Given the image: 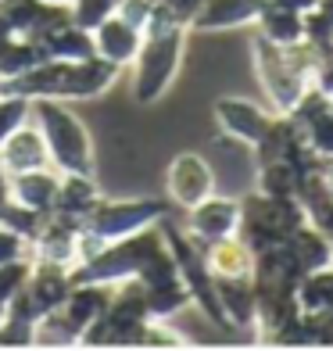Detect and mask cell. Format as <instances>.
I'll list each match as a JSON object with an SVG mask.
<instances>
[{
  "instance_id": "cell-2",
  "label": "cell",
  "mask_w": 333,
  "mask_h": 351,
  "mask_svg": "<svg viewBox=\"0 0 333 351\" xmlns=\"http://www.w3.org/2000/svg\"><path fill=\"white\" fill-rule=\"evenodd\" d=\"M186 25L176 22L172 14L154 0V14L144 29V43L133 58V101L136 104H154L162 101L169 86L176 83L180 65H183V43Z\"/></svg>"
},
{
  "instance_id": "cell-12",
  "label": "cell",
  "mask_w": 333,
  "mask_h": 351,
  "mask_svg": "<svg viewBox=\"0 0 333 351\" xmlns=\"http://www.w3.org/2000/svg\"><path fill=\"white\" fill-rule=\"evenodd\" d=\"M0 162H4L8 176H18V172H33V169H47V165H51L47 140H43L40 125L33 119L22 122L18 130L0 143Z\"/></svg>"
},
{
  "instance_id": "cell-6",
  "label": "cell",
  "mask_w": 333,
  "mask_h": 351,
  "mask_svg": "<svg viewBox=\"0 0 333 351\" xmlns=\"http://www.w3.org/2000/svg\"><path fill=\"white\" fill-rule=\"evenodd\" d=\"M251 58H255V72H258V83H262V90H265V97L273 101V108L280 111V115H291L312 83L287 61L283 47L273 43V40H265V36L255 40V47H251Z\"/></svg>"
},
{
  "instance_id": "cell-24",
  "label": "cell",
  "mask_w": 333,
  "mask_h": 351,
  "mask_svg": "<svg viewBox=\"0 0 333 351\" xmlns=\"http://www.w3.org/2000/svg\"><path fill=\"white\" fill-rule=\"evenodd\" d=\"M301 172L294 162L280 158V162H258V194L265 197H297Z\"/></svg>"
},
{
  "instance_id": "cell-35",
  "label": "cell",
  "mask_w": 333,
  "mask_h": 351,
  "mask_svg": "<svg viewBox=\"0 0 333 351\" xmlns=\"http://www.w3.org/2000/svg\"><path fill=\"white\" fill-rule=\"evenodd\" d=\"M8 201H11V176H8L4 162H0V212L8 208Z\"/></svg>"
},
{
  "instance_id": "cell-3",
  "label": "cell",
  "mask_w": 333,
  "mask_h": 351,
  "mask_svg": "<svg viewBox=\"0 0 333 351\" xmlns=\"http://www.w3.org/2000/svg\"><path fill=\"white\" fill-rule=\"evenodd\" d=\"M33 122L40 125L47 151H51V165L58 172H93L97 169V162H93V136L86 130V122L65 101L36 97Z\"/></svg>"
},
{
  "instance_id": "cell-13",
  "label": "cell",
  "mask_w": 333,
  "mask_h": 351,
  "mask_svg": "<svg viewBox=\"0 0 333 351\" xmlns=\"http://www.w3.org/2000/svg\"><path fill=\"white\" fill-rule=\"evenodd\" d=\"M269 0H204L201 11L194 14L190 29L197 33H226V29H241L262 19Z\"/></svg>"
},
{
  "instance_id": "cell-21",
  "label": "cell",
  "mask_w": 333,
  "mask_h": 351,
  "mask_svg": "<svg viewBox=\"0 0 333 351\" xmlns=\"http://www.w3.org/2000/svg\"><path fill=\"white\" fill-rule=\"evenodd\" d=\"M43 47H47V58H61V61H86L97 54L93 51V33L75 22H65L58 33H51L43 40Z\"/></svg>"
},
{
  "instance_id": "cell-18",
  "label": "cell",
  "mask_w": 333,
  "mask_h": 351,
  "mask_svg": "<svg viewBox=\"0 0 333 351\" xmlns=\"http://www.w3.org/2000/svg\"><path fill=\"white\" fill-rule=\"evenodd\" d=\"M108 301H111V287H104V283H75L69 301L61 305V312H65L69 323L83 333L90 323H97V319L108 312Z\"/></svg>"
},
{
  "instance_id": "cell-36",
  "label": "cell",
  "mask_w": 333,
  "mask_h": 351,
  "mask_svg": "<svg viewBox=\"0 0 333 351\" xmlns=\"http://www.w3.org/2000/svg\"><path fill=\"white\" fill-rule=\"evenodd\" d=\"M323 180H326L330 190H333V158H330V162H323Z\"/></svg>"
},
{
  "instance_id": "cell-38",
  "label": "cell",
  "mask_w": 333,
  "mask_h": 351,
  "mask_svg": "<svg viewBox=\"0 0 333 351\" xmlns=\"http://www.w3.org/2000/svg\"><path fill=\"white\" fill-rule=\"evenodd\" d=\"M47 4H72V0H47Z\"/></svg>"
},
{
  "instance_id": "cell-34",
  "label": "cell",
  "mask_w": 333,
  "mask_h": 351,
  "mask_svg": "<svg viewBox=\"0 0 333 351\" xmlns=\"http://www.w3.org/2000/svg\"><path fill=\"white\" fill-rule=\"evenodd\" d=\"M158 4H162V8L172 14V19H176V22H183V25L190 29V22H194V14L201 11L204 0H158Z\"/></svg>"
},
{
  "instance_id": "cell-20",
  "label": "cell",
  "mask_w": 333,
  "mask_h": 351,
  "mask_svg": "<svg viewBox=\"0 0 333 351\" xmlns=\"http://www.w3.org/2000/svg\"><path fill=\"white\" fill-rule=\"evenodd\" d=\"M287 244H291V251H294L301 273H315V269L333 265V241H330L319 226H312V222H305V226H301Z\"/></svg>"
},
{
  "instance_id": "cell-30",
  "label": "cell",
  "mask_w": 333,
  "mask_h": 351,
  "mask_svg": "<svg viewBox=\"0 0 333 351\" xmlns=\"http://www.w3.org/2000/svg\"><path fill=\"white\" fill-rule=\"evenodd\" d=\"M115 11H119V0H72V4H69L72 22L83 25V29H90V33H93L101 22H108Z\"/></svg>"
},
{
  "instance_id": "cell-25",
  "label": "cell",
  "mask_w": 333,
  "mask_h": 351,
  "mask_svg": "<svg viewBox=\"0 0 333 351\" xmlns=\"http://www.w3.org/2000/svg\"><path fill=\"white\" fill-rule=\"evenodd\" d=\"M33 348H79V330L65 319V312H47L33 326Z\"/></svg>"
},
{
  "instance_id": "cell-1",
  "label": "cell",
  "mask_w": 333,
  "mask_h": 351,
  "mask_svg": "<svg viewBox=\"0 0 333 351\" xmlns=\"http://www.w3.org/2000/svg\"><path fill=\"white\" fill-rule=\"evenodd\" d=\"M119 65L104 61L101 54H93L86 61H61L47 58L36 69H29L25 75L11 79L0 90L22 93V97H54V101H97L119 83Z\"/></svg>"
},
{
  "instance_id": "cell-8",
  "label": "cell",
  "mask_w": 333,
  "mask_h": 351,
  "mask_svg": "<svg viewBox=\"0 0 333 351\" xmlns=\"http://www.w3.org/2000/svg\"><path fill=\"white\" fill-rule=\"evenodd\" d=\"M79 233H83V222L65 219V215H58V212H47L40 219L36 237L29 241L33 258L36 262H54V265L75 269L79 265Z\"/></svg>"
},
{
  "instance_id": "cell-11",
  "label": "cell",
  "mask_w": 333,
  "mask_h": 351,
  "mask_svg": "<svg viewBox=\"0 0 333 351\" xmlns=\"http://www.w3.org/2000/svg\"><path fill=\"white\" fill-rule=\"evenodd\" d=\"M72 287H75L72 269L54 265V262H36L33 276H29V283H25V298H29V305H33L36 319L47 315V312H58L69 301Z\"/></svg>"
},
{
  "instance_id": "cell-29",
  "label": "cell",
  "mask_w": 333,
  "mask_h": 351,
  "mask_svg": "<svg viewBox=\"0 0 333 351\" xmlns=\"http://www.w3.org/2000/svg\"><path fill=\"white\" fill-rule=\"evenodd\" d=\"M33 265H36L33 254H25V258H11V262H0V301H4V305H8L14 294L25 291L29 276H33Z\"/></svg>"
},
{
  "instance_id": "cell-7",
  "label": "cell",
  "mask_w": 333,
  "mask_h": 351,
  "mask_svg": "<svg viewBox=\"0 0 333 351\" xmlns=\"http://www.w3.org/2000/svg\"><path fill=\"white\" fill-rule=\"evenodd\" d=\"M165 190L180 208H194V204H201L204 197L215 194V172L201 154L183 151L165 169Z\"/></svg>"
},
{
  "instance_id": "cell-33",
  "label": "cell",
  "mask_w": 333,
  "mask_h": 351,
  "mask_svg": "<svg viewBox=\"0 0 333 351\" xmlns=\"http://www.w3.org/2000/svg\"><path fill=\"white\" fill-rule=\"evenodd\" d=\"M115 14H122L130 25H136L140 33L147 29V22H151V14H154V0H119V11Z\"/></svg>"
},
{
  "instance_id": "cell-27",
  "label": "cell",
  "mask_w": 333,
  "mask_h": 351,
  "mask_svg": "<svg viewBox=\"0 0 333 351\" xmlns=\"http://www.w3.org/2000/svg\"><path fill=\"white\" fill-rule=\"evenodd\" d=\"M33 119V101L22 97V93L0 90V143H4L22 122Z\"/></svg>"
},
{
  "instance_id": "cell-4",
  "label": "cell",
  "mask_w": 333,
  "mask_h": 351,
  "mask_svg": "<svg viewBox=\"0 0 333 351\" xmlns=\"http://www.w3.org/2000/svg\"><path fill=\"white\" fill-rule=\"evenodd\" d=\"M165 244L162 237V226H147L133 237H122V241H111L104 244L93 258L79 262L72 269V280L75 283H104V287H115V283H125V280H136L144 262L151 254Z\"/></svg>"
},
{
  "instance_id": "cell-37",
  "label": "cell",
  "mask_w": 333,
  "mask_h": 351,
  "mask_svg": "<svg viewBox=\"0 0 333 351\" xmlns=\"http://www.w3.org/2000/svg\"><path fill=\"white\" fill-rule=\"evenodd\" d=\"M4 315H8V305H4V301H0V323H4Z\"/></svg>"
},
{
  "instance_id": "cell-9",
  "label": "cell",
  "mask_w": 333,
  "mask_h": 351,
  "mask_svg": "<svg viewBox=\"0 0 333 351\" xmlns=\"http://www.w3.org/2000/svg\"><path fill=\"white\" fill-rule=\"evenodd\" d=\"M186 212H190L186 215V233L194 237L201 247H208L212 241H222V237H233L241 230V201L212 194Z\"/></svg>"
},
{
  "instance_id": "cell-5",
  "label": "cell",
  "mask_w": 333,
  "mask_h": 351,
  "mask_svg": "<svg viewBox=\"0 0 333 351\" xmlns=\"http://www.w3.org/2000/svg\"><path fill=\"white\" fill-rule=\"evenodd\" d=\"M169 215V204L158 197H122V201H108L101 197V204L86 215L83 230L93 233L97 241L111 244L122 237H133L147 226H158Z\"/></svg>"
},
{
  "instance_id": "cell-17",
  "label": "cell",
  "mask_w": 333,
  "mask_h": 351,
  "mask_svg": "<svg viewBox=\"0 0 333 351\" xmlns=\"http://www.w3.org/2000/svg\"><path fill=\"white\" fill-rule=\"evenodd\" d=\"M101 204V186L93 180V172H61V186L54 197V212L86 222V215Z\"/></svg>"
},
{
  "instance_id": "cell-22",
  "label": "cell",
  "mask_w": 333,
  "mask_h": 351,
  "mask_svg": "<svg viewBox=\"0 0 333 351\" xmlns=\"http://www.w3.org/2000/svg\"><path fill=\"white\" fill-rule=\"evenodd\" d=\"M40 61H47L43 43H36V40H8L4 47H0V86L25 75L29 69H36Z\"/></svg>"
},
{
  "instance_id": "cell-26",
  "label": "cell",
  "mask_w": 333,
  "mask_h": 351,
  "mask_svg": "<svg viewBox=\"0 0 333 351\" xmlns=\"http://www.w3.org/2000/svg\"><path fill=\"white\" fill-rule=\"evenodd\" d=\"M144 291H147V312H151V319H172L180 308L190 305V291H186L183 276L172 280V283H162V287H144Z\"/></svg>"
},
{
  "instance_id": "cell-15",
  "label": "cell",
  "mask_w": 333,
  "mask_h": 351,
  "mask_svg": "<svg viewBox=\"0 0 333 351\" xmlns=\"http://www.w3.org/2000/svg\"><path fill=\"white\" fill-rule=\"evenodd\" d=\"M140 43H144V33L125 22L122 14H111L108 22H101L97 29H93V51H97L104 61H111V65H119V69L133 65Z\"/></svg>"
},
{
  "instance_id": "cell-28",
  "label": "cell",
  "mask_w": 333,
  "mask_h": 351,
  "mask_svg": "<svg viewBox=\"0 0 333 351\" xmlns=\"http://www.w3.org/2000/svg\"><path fill=\"white\" fill-rule=\"evenodd\" d=\"M301 133H305L308 147L319 154L323 162H330V158H333V101H330L312 122L301 125Z\"/></svg>"
},
{
  "instance_id": "cell-32",
  "label": "cell",
  "mask_w": 333,
  "mask_h": 351,
  "mask_svg": "<svg viewBox=\"0 0 333 351\" xmlns=\"http://www.w3.org/2000/svg\"><path fill=\"white\" fill-rule=\"evenodd\" d=\"M25 254H33L29 241L22 233H14L11 226L0 222V262H11V258H25Z\"/></svg>"
},
{
  "instance_id": "cell-31",
  "label": "cell",
  "mask_w": 333,
  "mask_h": 351,
  "mask_svg": "<svg viewBox=\"0 0 333 351\" xmlns=\"http://www.w3.org/2000/svg\"><path fill=\"white\" fill-rule=\"evenodd\" d=\"M33 326L36 323L4 315V323H0V348H33Z\"/></svg>"
},
{
  "instance_id": "cell-16",
  "label": "cell",
  "mask_w": 333,
  "mask_h": 351,
  "mask_svg": "<svg viewBox=\"0 0 333 351\" xmlns=\"http://www.w3.org/2000/svg\"><path fill=\"white\" fill-rule=\"evenodd\" d=\"M58 186H61V172L54 165L18 172V176H11V201L29 208V212H36V215H47V212H54Z\"/></svg>"
},
{
  "instance_id": "cell-19",
  "label": "cell",
  "mask_w": 333,
  "mask_h": 351,
  "mask_svg": "<svg viewBox=\"0 0 333 351\" xmlns=\"http://www.w3.org/2000/svg\"><path fill=\"white\" fill-rule=\"evenodd\" d=\"M204 262H208L212 276H251L255 269V251H251L241 237H222L204 247Z\"/></svg>"
},
{
  "instance_id": "cell-14",
  "label": "cell",
  "mask_w": 333,
  "mask_h": 351,
  "mask_svg": "<svg viewBox=\"0 0 333 351\" xmlns=\"http://www.w3.org/2000/svg\"><path fill=\"white\" fill-rule=\"evenodd\" d=\"M215 294L230 330H255L258 315V294L251 276H215Z\"/></svg>"
},
{
  "instance_id": "cell-23",
  "label": "cell",
  "mask_w": 333,
  "mask_h": 351,
  "mask_svg": "<svg viewBox=\"0 0 333 351\" xmlns=\"http://www.w3.org/2000/svg\"><path fill=\"white\" fill-rule=\"evenodd\" d=\"M258 25H262V36L280 43V47H291L297 40H305V14L291 11V8H280V4H265Z\"/></svg>"
},
{
  "instance_id": "cell-10",
  "label": "cell",
  "mask_w": 333,
  "mask_h": 351,
  "mask_svg": "<svg viewBox=\"0 0 333 351\" xmlns=\"http://www.w3.org/2000/svg\"><path fill=\"white\" fill-rule=\"evenodd\" d=\"M273 119H276V111H265L244 97H226L215 104V122L222 125V133H230L241 143H251V147L262 140V133L273 125Z\"/></svg>"
}]
</instances>
